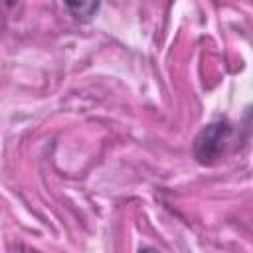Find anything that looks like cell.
<instances>
[{"mask_svg": "<svg viewBox=\"0 0 253 253\" xmlns=\"http://www.w3.org/2000/svg\"><path fill=\"white\" fill-rule=\"evenodd\" d=\"M235 128L227 121H215L204 126L194 140V156L202 164L217 162L233 144H235Z\"/></svg>", "mask_w": 253, "mask_h": 253, "instance_id": "1", "label": "cell"}, {"mask_svg": "<svg viewBox=\"0 0 253 253\" xmlns=\"http://www.w3.org/2000/svg\"><path fill=\"white\" fill-rule=\"evenodd\" d=\"M69 14L77 20V22H89L93 20V16L99 10L101 0H63Z\"/></svg>", "mask_w": 253, "mask_h": 253, "instance_id": "2", "label": "cell"}, {"mask_svg": "<svg viewBox=\"0 0 253 253\" xmlns=\"http://www.w3.org/2000/svg\"><path fill=\"white\" fill-rule=\"evenodd\" d=\"M14 2H16V0H0V28H2V24H4L6 12L14 6Z\"/></svg>", "mask_w": 253, "mask_h": 253, "instance_id": "3", "label": "cell"}]
</instances>
